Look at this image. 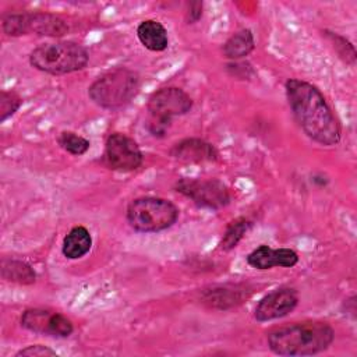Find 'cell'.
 Masks as SVG:
<instances>
[{"label":"cell","instance_id":"21","mask_svg":"<svg viewBox=\"0 0 357 357\" xmlns=\"http://www.w3.org/2000/svg\"><path fill=\"white\" fill-rule=\"evenodd\" d=\"M57 144L61 149H64L67 153L73 156H81L85 155L91 146L89 139L85 137L74 132V131H61L57 135Z\"/></svg>","mask_w":357,"mask_h":357},{"label":"cell","instance_id":"11","mask_svg":"<svg viewBox=\"0 0 357 357\" xmlns=\"http://www.w3.org/2000/svg\"><path fill=\"white\" fill-rule=\"evenodd\" d=\"M298 304V293L294 287L280 286L266 293L257 304L254 317L258 322H268L289 315Z\"/></svg>","mask_w":357,"mask_h":357},{"label":"cell","instance_id":"1","mask_svg":"<svg viewBox=\"0 0 357 357\" xmlns=\"http://www.w3.org/2000/svg\"><path fill=\"white\" fill-rule=\"evenodd\" d=\"M284 92L296 121L310 139L324 146L340 142L339 120L315 85L298 78H289L284 82Z\"/></svg>","mask_w":357,"mask_h":357},{"label":"cell","instance_id":"20","mask_svg":"<svg viewBox=\"0 0 357 357\" xmlns=\"http://www.w3.org/2000/svg\"><path fill=\"white\" fill-rule=\"evenodd\" d=\"M322 33L328 39V42L331 43V46L335 50V53L337 54V57L344 64H349V66L354 67L357 54H356V49H354L353 43L347 38H344L343 35L332 32V31H328V29L322 31Z\"/></svg>","mask_w":357,"mask_h":357},{"label":"cell","instance_id":"25","mask_svg":"<svg viewBox=\"0 0 357 357\" xmlns=\"http://www.w3.org/2000/svg\"><path fill=\"white\" fill-rule=\"evenodd\" d=\"M145 126H146L148 132H149L152 137H155V138H163V137H166V134H167V131H169L172 123L148 116V120H146Z\"/></svg>","mask_w":357,"mask_h":357},{"label":"cell","instance_id":"26","mask_svg":"<svg viewBox=\"0 0 357 357\" xmlns=\"http://www.w3.org/2000/svg\"><path fill=\"white\" fill-rule=\"evenodd\" d=\"M204 14V3L202 1H191L187 4L185 10V22L195 24L201 20Z\"/></svg>","mask_w":357,"mask_h":357},{"label":"cell","instance_id":"9","mask_svg":"<svg viewBox=\"0 0 357 357\" xmlns=\"http://www.w3.org/2000/svg\"><path fill=\"white\" fill-rule=\"evenodd\" d=\"M191 109V96L178 86L159 88L151 93L146 102L148 116L170 123L173 117L187 114Z\"/></svg>","mask_w":357,"mask_h":357},{"label":"cell","instance_id":"12","mask_svg":"<svg viewBox=\"0 0 357 357\" xmlns=\"http://www.w3.org/2000/svg\"><path fill=\"white\" fill-rule=\"evenodd\" d=\"M169 153L173 159L190 165L212 163L219 159V152L213 144L194 137L180 139L170 148Z\"/></svg>","mask_w":357,"mask_h":357},{"label":"cell","instance_id":"8","mask_svg":"<svg viewBox=\"0 0 357 357\" xmlns=\"http://www.w3.org/2000/svg\"><path fill=\"white\" fill-rule=\"evenodd\" d=\"M144 153L131 137L123 132H112L105 141L103 163L107 169L128 173L141 167Z\"/></svg>","mask_w":357,"mask_h":357},{"label":"cell","instance_id":"24","mask_svg":"<svg viewBox=\"0 0 357 357\" xmlns=\"http://www.w3.org/2000/svg\"><path fill=\"white\" fill-rule=\"evenodd\" d=\"M57 357L56 350L45 344H29L15 353V357Z\"/></svg>","mask_w":357,"mask_h":357},{"label":"cell","instance_id":"13","mask_svg":"<svg viewBox=\"0 0 357 357\" xmlns=\"http://www.w3.org/2000/svg\"><path fill=\"white\" fill-rule=\"evenodd\" d=\"M298 254L291 248H272L266 244L257 247L245 257L247 264L259 271L272 269L275 266L291 268L298 264Z\"/></svg>","mask_w":357,"mask_h":357},{"label":"cell","instance_id":"4","mask_svg":"<svg viewBox=\"0 0 357 357\" xmlns=\"http://www.w3.org/2000/svg\"><path fill=\"white\" fill-rule=\"evenodd\" d=\"M31 67L50 75H64L84 70L89 61L85 46L74 40H56L38 45L28 57Z\"/></svg>","mask_w":357,"mask_h":357},{"label":"cell","instance_id":"22","mask_svg":"<svg viewBox=\"0 0 357 357\" xmlns=\"http://www.w3.org/2000/svg\"><path fill=\"white\" fill-rule=\"evenodd\" d=\"M22 106V98L15 91H0V123L13 117Z\"/></svg>","mask_w":357,"mask_h":357},{"label":"cell","instance_id":"10","mask_svg":"<svg viewBox=\"0 0 357 357\" xmlns=\"http://www.w3.org/2000/svg\"><path fill=\"white\" fill-rule=\"evenodd\" d=\"M20 324L32 333L52 337H68L74 332V325L70 318L61 312L46 308H26L21 314Z\"/></svg>","mask_w":357,"mask_h":357},{"label":"cell","instance_id":"7","mask_svg":"<svg viewBox=\"0 0 357 357\" xmlns=\"http://www.w3.org/2000/svg\"><path fill=\"white\" fill-rule=\"evenodd\" d=\"M174 190L202 209L219 211L231 201L229 187L219 178L181 177L174 183Z\"/></svg>","mask_w":357,"mask_h":357},{"label":"cell","instance_id":"19","mask_svg":"<svg viewBox=\"0 0 357 357\" xmlns=\"http://www.w3.org/2000/svg\"><path fill=\"white\" fill-rule=\"evenodd\" d=\"M252 227V220L245 216H238L230 220L225 229L219 247L223 251H230L238 245V243L244 238L248 230Z\"/></svg>","mask_w":357,"mask_h":357},{"label":"cell","instance_id":"5","mask_svg":"<svg viewBox=\"0 0 357 357\" xmlns=\"http://www.w3.org/2000/svg\"><path fill=\"white\" fill-rule=\"evenodd\" d=\"M178 208L160 197H138L130 201L126 219L131 229L138 233H158L172 227L178 219Z\"/></svg>","mask_w":357,"mask_h":357},{"label":"cell","instance_id":"3","mask_svg":"<svg viewBox=\"0 0 357 357\" xmlns=\"http://www.w3.org/2000/svg\"><path fill=\"white\" fill-rule=\"evenodd\" d=\"M141 77L128 67H114L93 79L88 88L89 99L106 110L126 107L138 95Z\"/></svg>","mask_w":357,"mask_h":357},{"label":"cell","instance_id":"14","mask_svg":"<svg viewBox=\"0 0 357 357\" xmlns=\"http://www.w3.org/2000/svg\"><path fill=\"white\" fill-rule=\"evenodd\" d=\"M251 294L247 284H218L205 289L201 294V301L211 308L229 310L244 303Z\"/></svg>","mask_w":357,"mask_h":357},{"label":"cell","instance_id":"16","mask_svg":"<svg viewBox=\"0 0 357 357\" xmlns=\"http://www.w3.org/2000/svg\"><path fill=\"white\" fill-rule=\"evenodd\" d=\"M92 248V236L85 226H74L63 238L61 252L68 259H79Z\"/></svg>","mask_w":357,"mask_h":357},{"label":"cell","instance_id":"15","mask_svg":"<svg viewBox=\"0 0 357 357\" xmlns=\"http://www.w3.org/2000/svg\"><path fill=\"white\" fill-rule=\"evenodd\" d=\"M137 38L151 52H163L169 46L167 29L158 20H144L137 26Z\"/></svg>","mask_w":357,"mask_h":357},{"label":"cell","instance_id":"6","mask_svg":"<svg viewBox=\"0 0 357 357\" xmlns=\"http://www.w3.org/2000/svg\"><path fill=\"white\" fill-rule=\"evenodd\" d=\"M1 29L7 36L35 33L61 38L68 32V24L61 17L45 11H22L1 15Z\"/></svg>","mask_w":357,"mask_h":357},{"label":"cell","instance_id":"2","mask_svg":"<svg viewBox=\"0 0 357 357\" xmlns=\"http://www.w3.org/2000/svg\"><path fill=\"white\" fill-rule=\"evenodd\" d=\"M335 340L333 328L322 321H304L276 328L266 336L268 347L278 356H312L325 351Z\"/></svg>","mask_w":357,"mask_h":357},{"label":"cell","instance_id":"17","mask_svg":"<svg viewBox=\"0 0 357 357\" xmlns=\"http://www.w3.org/2000/svg\"><path fill=\"white\" fill-rule=\"evenodd\" d=\"M0 275L3 280L21 286H31L36 282L35 269L28 262L15 258H1Z\"/></svg>","mask_w":357,"mask_h":357},{"label":"cell","instance_id":"18","mask_svg":"<svg viewBox=\"0 0 357 357\" xmlns=\"http://www.w3.org/2000/svg\"><path fill=\"white\" fill-rule=\"evenodd\" d=\"M255 49V39L248 28H243L234 32L226 39L222 46V53L230 61H237L245 59Z\"/></svg>","mask_w":357,"mask_h":357},{"label":"cell","instance_id":"23","mask_svg":"<svg viewBox=\"0 0 357 357\" xmlns=\"http://www.w3.org/2000/svg\"><path fill=\"white\" fill-rule=\"evenodd\" d=\"M226 71L230 77H233L236 79H241V81L251 79L252 77H255V70L252 68V66L248 61H244V60L227 63Z\"/></svg>","mask_w":357,"mask_h":357}]
</instances>
